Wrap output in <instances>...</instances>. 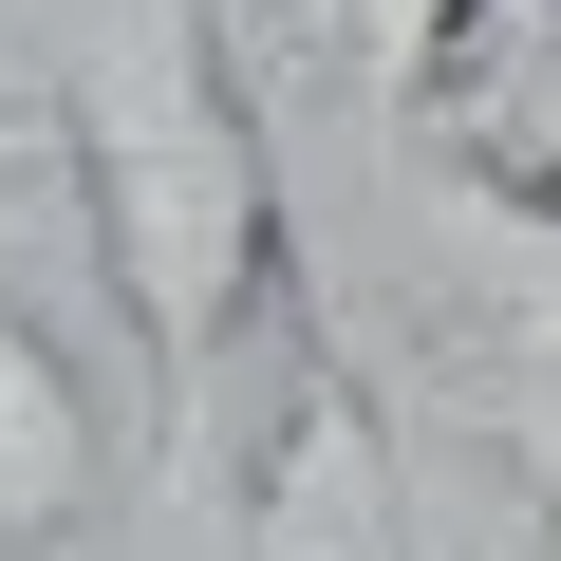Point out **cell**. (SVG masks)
<instances>
[{
  "mask_svg": "<svg viewBox=\"0 0 561 561\" xmlns=\"http://www.w3.org/2000/svg\"><path fill=\"white\" fill-rule=\"evenodd\" d=\"M38 113H57V169H76L94 300L131 319V375H150V486H206V412H225L243 337L280 319V280H300L243 0H113Z\"/></svg>",
  "mask_w": 561,
  "mask_h": 561,
  "instance_id": "1",
  "label": "cell"
},
{
  "mask_svg": "<svg viewBox=\"0 0 561 561\" xmlns=\"http://www.w3.org/2000/svg\"><path fill=\"white\" fill-rule=\"evenodd\" d=\"M225 561H431L412 449H393V412H375V375H356V319L300 300V280H280V412L243 431V524H225Z\"/></svg>",
  "mask_w": 561,
  "mask_h": 561,
  "instance_id": "2",
  "label": "cell"
},
{
  "mask_svg": "<svg viewBox=\"0 0 561 561\" xmlns=\"http://www.w3.org/2000/svg\"><path fill=\"white\" fill-rule=\"evenodd\" d=\"M113 542V393L76 319L0 262V561H94Z\"/></svg>",
  "mask_w": 561,
  "mask_h": 561,
  "instance_id": "3",
  "label": "cell"
},
{
  "mask_svg": "<svg viewBox=\"0 0 561 561\" xmlns=\"http://www.w3.org/2000/svg\"><path fill=\"white\" fill-rule=\"evenodd\" d=\"M468 57H486V76H449V94H431V113H412V131H431V150H468V169H505V187H542V206H561V0H542V20H486V38H468Z\"/></svg>",
  "mask_w": 561,
  "mask_h": 561,
  "instance_id": "4",
  "label": "cell"
},
{
  "mask_svg": "<svg viewBox=\"0 0 561 561\" xmlns=\"http://www.w3.org/2000/svg\"><path fill=\"white\" fill-rule=\"evenodd\" d=\"M319 57H337V94H356V131H412L449 76H468V38H486V0H280Z\"/></svg>",
  "mask_w": 561,
  "mask_h": 561,
  "instance_id": "5",
  "label": "cell"
},
{
  "mask_svg": "<svg viewBox=\"0 0 561 561\" xmlns=\"http://www.w3.org/2000/svg\"><path fill=\"white\" fill-rule=\"evenodd\" d=\"M20 169H57V113H0V187H20Z\"/></svg>",
  "mask_w": 561,
  "mask_h": 561,
  "instance_id": "6",
  "label": "cell"
},
{
  "mask_svg": "<svg viewBox=\"0 0 561 561\" xmlns=\"http://www.w3.org/2000/svg\"><path fill=\"white\" fill-rule=\"evenodd\" d=\"M486 20H542V0H486Z\"/></svg>",
  "mask_w": 561,
  "mask_h": 561,
  "instance_id": "7",
  "label": "cell"
}]
</instances>
